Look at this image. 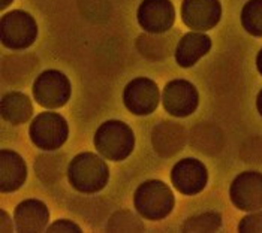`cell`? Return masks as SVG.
Masks as SVG:
<instances>
[{"instance_id": "obj_1", "label": "cell", "mask_w": 262, "mask_h": 233, "mask_svg": "<svg viewBox=\"0 0 262 233\" xmlns=\"http://www.w3.org/2000/svg\"><path fill=\"white\" fill-rule=\"evenodd\" d=\"M66 175L74 190L82 194H95L108 185L110 168L102 155L85 151L69 161Z\"/></svg>"}, {"instance_id": "obj_2", "label": "cell", "mask_w": 262, "mask_h": 233, "mask_svg": "<svg viewBox=\"0 0 262 233\" xmlns=\"http://www.w3.org/2000/svg\"><path fill=\"white\" fill-rule=\"evenodd\" d=\"M93 144L105 160L123 161L135 148V135L132 127L124 121L108 120L98 127Z\"/></svg>"}, {"instance_id": "obj_3", "label": "cell", "mask_w": 262, "mask_h": 233, "mask_svg": "<svg viewBox=\"0 0 262 233\" xmlns=\"http://www.w3.org/2000/svg\"><path fill=\"white\" fill-rule=\"evenodd\" d=\"M134 206L144 220L161 221L172 213L176 197L168 184L161 179H148L134 193Z\"/></svg>"}, {"instance_id": "obj_4", "label": "cell", "mask_w": 262, "mask_h": 233, "mask_svg": "<svg viewBox=\"0 0 262 233\" xmlns=\"http://www.w3.org/2000/svg\"><path fill=\"white\" fill-rule=\"evenodd\" d=\"M2 43L8 50L21 51L30 48L38 39V24L32 14L14 9L2 15L0 19Z\"/></svg>"}, {"instance_id": "obj_5", "label": "cell", "mask_w": 262, "mask_h": 233, "mask_svg": "<svg viewBox=\"0 0 262 233\" xmlns=\"http://www.w3.org/2000/svg\"><path fill=\"white\" fill-rule=\"evenodd\" d=\"M32 144L42 151H56L69 137V124L59 112H40L29 127Z\"/></svg>"}, {"instance_id": "obj_6", "label": "cell", "mask_w": 262, "mask_h": 233, "mask_svg": "<svg viewBox=\"0 0 262 233\" xmlns=\"http://www.w3.org/2000/svg\"><path fill=\"white\" fill-rule=\"evenodd\" d=\"M33 99L42 108L59 109L64 106L72 95L71 81L57 69H47L33 81Z\"/></svg>"}, {"instance_id": "obj_7", "label": "cell", "mask_w": 262, "mask_h": 233, "mask_svg": "<svg viewBox=\"0 0 262 233\" xmlns=\"http://www.w3.org/2000/svg\"><path fill=\"white\" fill-rule=\"evenodd\" d=\"M161 91L158 84L147 77L134 78L123 90V103L126 109L138 116L153 114L159 105Z\"/></svg>"}, {"instance_id": "obj_8", "label": "cell", "mask_w": 262, "mask_h": 233, "mask_svg": "<svg viewBox=\"0 0 262 233\" xmlns=\"http://www.w3.org/2000/svg\"><path fill=\"white\" fill-rule=\"evenodd\" d=\"M162 105L169 115L177 118L192 115L200 105L198 88L187 79H172L163 88Z\"/></svg>"}, {"instance_id": "obj_9", "label": "cell", "mask_w": 262, "mask_h": 233, "mask_svg": "<svg viewBox=\"0 0 262 233\" xmlns=\"http://www.w3.org/2000/svg\"><path fill=\"white\" fill-rule=\"evenodd\" d=\"M229 197L232 205L244 213L262 209V172L246 171L231 182Z\"/></svg>"}, {"instance_id": "obj_10", "label": "cell", "mask_w": 262, "mask_h": 233, "mask_svg": "<svg viewBox=\"0 0 262 233\" xmlns=\"http://www.w3.org/2000/svg\"><path fill=\"white\" fill-rule=\"evenodd\" d=\"M137 19L142 30L150 35L166 33L176 22V8L171 0H142Z\"/></svg>"}, {"instance_id": "obj_11", "label": "cell", "mask_w": 262, "mask_h": 233, "mask_svg": "<svg viewBox=\"0 0 262 233\" xmlns=\"http://www.w3.org/2000/svg\"><path fill=\"white\" fill-rule=\"evenodd\" d=\"M171 182L184 196L200 194L208 182V171L198 158H182L171 169Z\"/></svg>"}, {"instance_id": "obj_12", "label": "cell", "mask_w": 262, "mask_h": 233, "mask_svg": "<svg viewBox=\"0 0 262 233\" xmlns=\"http://www.w3.org/2000/svg\"><path fill=\"white\" fill-rule=\"evenodd\" d=\"M182 19L186 27L207 32L214 29L222 18L221 0H183Z\"/></svg>"}, {"instance_id": "obj_13", "label": "cell", "mask_w": 262, "mask_h": 233, "mask_svg": "<svg viewBox=\"0 0 262 233\" xmlns=\"http://www.w3.org/2000/svg\"><path fill=\"white\" fill-rule=\"evenodd\" d=\"M50 211L39 199H26L14 209L15 230L23 233H38L47 230Z\"/></svg>"}, {"instance_id": "obj_14", "label": "cell", "mask_w": 262, "mask_h": 233, "mask_svg": "<svg viewBox=\"0 0 262 233\" xmlns=\"http://www.w3.org/2000/svg\"><path fill=\"white\" fill-rule=\"evenodd\" d=\"M213 46L211 38L202 32H189L183 35L174 51V58L180 67H193L202 57H205Z\"/></svg>"}, {"instance_id": "obj_15", "label": "cell", "mask_w": 262, "mask_h": 233, "mask_svg": "<svg viewBox=\"0 0 262 233\" xmlns=\"http://www.w3.org/2000/svg\"><path fill=\"white\" fill-rule=\"evenodd\" d=\"M27 178V165L17 151H0V190L12 193L21 189Z\"/></svg>"}, {"instance_id": "obj_16", "label": "cell", "mask_w": 262, "mask_h": 233, "mask_svg": "<svg viewBox=\"0 0 262 233\" xmlns=\"http://www.w3.org/2000/svg\"><path fill=\"white\" fill-rule=\"evenodd\" d=\"M33 112L30 97L21 91H9L2 97V118L12 126L27 123Z\"/></svg>"}, {"instance_id": "obj_17", "label": "cell", "mask_w": 262, "mask_h": 233, "mask_svg": "<svg viewBox=\"0 0 262 233\" xmlns=\"http://www.w3.org/2000/svg\"><path fill=\"white\" fill-rule=\"evenodd\" d=\"M240 19L250 36L262 38V0H247L243 5Z\"/></svg>"}, {"instance_id": "obj_18", "label": "cell", "mask_w": 262, "mask_h": 233, "mask_svg": "<svg viewBox=\"0 0 262 233\" xmlns=\"http://www.w3.org/2000/svg\"><path fill=\"white\" fill-rule=\"evenodd\" d=\"M222 226V215L204 213L187 218L182 226L183 232H217Z\"/></svg>"}, {"instance_id": "obj_19", "label": "cell", "mask_w": 262, "mask_h": 233, "mask_svg": "<svg viewBox=\"0 0 262 233\" xmlns=\"http://www.w3.org/2000/svg\"><path fill=\"white\" fill-rule=\"evenodd\" d=\"M108 230L110 232H142L145 230V226L135 214L121 209L111 215L108 221Z\"/></svg>"}, {"instance_id": "obj_20", "label": "cell", "mask_w": 262, "mask_h": 233, "mask_svg": "<svg viewBox=\"0 0 262 233\" xmlns=\"http://www.w3.org/2000/svg\"><path fill=\"white\" fill-rule=\"evenodd\" d=\"M238 232H262V209L244 215L238 223Z\"/></svg>"}, {"instance_id": "obj_21", "label": "cell", "mask_w": 262, "mask_h": 233, "mask_svg": "<svg viewBox=\"0 0 262 233\" xmlns=\"http://www.w3.org/2000/svg\"><path fill=\"white\" fill-rule=\"evenodd\" d=\"M47 232H82L81 227L72 220L60 218L47 227Z\"/></svg>"}, {"instance_id": "obj_22", "label": "cell", "mask_w": 262, "mask_h": 233, "mask_svg": "<svg viewBox=\"0 0 262 233\" xmlns=\"http://www.w3.org/2000/svg\"><path fill=\"white\" fill-rule=\"evenodd\" d=\"M0 214H2V224H0V230L3 233L6 232H12L14 230V226H12V221H11V217L8 215V213L6 211H0Z\"/></svg>"}, {"instance_id": "obj_23", "label": "cell", "mask_w": 262, "mask_h": 233, "mask_svg": "<svg viewBox=\"0 0 262 233\" xmlns=\"http://www.w3.org/2000/svg\"><path fill=\"white\" fill-rule=\"evenodd\" d=\"M256 109H258V112H259V115L262 118V88L259 90L258 96H256Z\"/></svg>"}, {"instance_id": "obj_24", "label": "cell", "mask_w": 262, "mask_h": 233, "mask_svg": "<svg viewBox=\"0 0 262 233\" xmlns=\"http://www.w3.org/2000/svg\"><path fill=\"white\" fill-rule=\"evenodd\" d=\"M256 69H258V72L261 74L262 77V48L259 50V53L256 54Z\"/></svg>"}, {"instance_id": "obj_25", "label": "cell", "mask_w": 262, "mask_h": 233, "mask_svg": "<svg viewBox=\"0 0 262 233\" xmlns=\"http://www.w3.org/2000/svg\"><path fill=\"white\" fill-rule=\"evenodd\" d=\"M12 2H14V0H2V2H0V8H2V9H6Z\"/></svg>"}]
</instances>
